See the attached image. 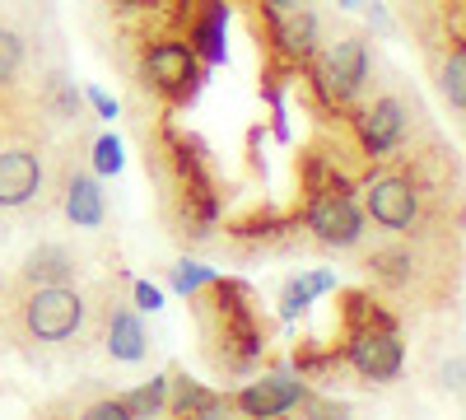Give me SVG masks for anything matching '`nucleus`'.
<instances>
[{
  "mask_svg": "<svg viewBox=\"0 0 466 420\" xmlns=\"http://www.w3.org/2000/svg\"><path fill=\"white\" fill-rule=\"evenodd\" d=\"M85 294L70 285H28V294L19 299V327L28 341H70L85 327Z\"/></svg>",
  "mask_w": 466,
  "mask_h": 420,
  "instance_id": "nucleus-1",
  "label": "nucleus"
},
{
  "mask_svg": "<svg viewBox=\"0 0 466 420\" xmlns=\"http://www.w3.org/2000/svg\"><path fill=\"white\" fill-rule=\"evenodd\" d=\"M145 75L154 94H164L168 103H187L201 85V56L187 43H177V37H164V43H154L145 52Z\"/></svg>",
  "mask_w": 466,
  "mask_h": 420,
  "instance_id": "nucleus-2",
  "label": "nucleus"
},
{
  "mask_svg": "<svg viewBox=\"0 0 466 420\" xmlns=\"http://www.w3.org/2000/svg\"><path fill=\"white\" fill-rule=\"evenodd\" d=\"M364 201H369L373 224H382L387 234H410V229L420 224V182L406 178V173L373 178Z\"/></svg>",
  "mask_w": 466,
  "mask_h": 420,
  "instance_id": "nucleus-3",
  "label": "nucleus"
},
{
  "mask_svg": "<svg viewBox=\"0 0 466 420\" xmlns=\"http://www.w3.org/2000/svg\"><path fill=\"white\" fill-rule=\"evenodd\" d=\"M345 360L360 378H373V384H387V378L401 374V341L392 327H355L350 332Z\"/></svg>",
  "mask_w": 466,
  "mask_h": 420,
  "instance_id": "nucleus-4",
  "label": "nucleus"
},
{
  "mask_svg": "<svg viewBox=\"0 0 466 420\" xmlns=\"http://www.w3.org/2000/svg\"><path fill=\"white\" fill-rule=\"evenodd\" d=\"M303 224L313 229V239L327 243V248H355V243L364 239V215H360V206L350 201V197H340V192H322V197L308 201Z\"/></svg>",
  "mask_w": 466,
  "mask_h": 420,
  "instance_id": "nucleus-5",
  "label": "nucleus"
},
{
  "mask_svg": "<svg viewBox=\"0 0 466 420\" xmlns=\"http://www.w3.org/2000/svg\"><path fill=\"white\" fill-rule=\"evenodd\" d=\"M364 80H369V47H364V37H340V43L318 61V89L331 103L355 98Z\"/></svg>",
  "mask_w": 466,
  "mask_h": 420,
  "instance_id": "nucleus-6",
  "label": "nucleus"
},
{
  "mask_svg": "<svg viewBox=\"0 0 466 420\" xmlns=\"http://www.w3.org/2000/svg\"><path fill=\"white\" fill-rule=\"evenodd\" d=\"M43 192V155L28 145L0 149V210H24Z\"/></svg>",
  "mask_w": 466,
  "mask_h": 420,
  "instance_id": "nucleus-7",
  "label": "nucleus"
},
{
  "mask_svg": "<svg viewBox=\"0 0 466 420\" xmlns=\"http://www.w3.org/2000/svg\"><path fill=\"white\" fill-rule=\"evenodd\" d=\"M406 122H410V108H406V98H397V94H382L373 108H364L360 118H355L364 155L378 159V155H387V149H397V145L406 140Z\"/></svg>",
  "mask_w": 466,
  "mask_h": 420,
  "instance_id": "nucleus-8",
  "label": "nucleus"
},
{
  "mask_svg": "<svg viewBox=\"0 0 466 420\" xmlns=\"http://www.w3.org/2000/svg\"><path fill=\"white\" fill-rule=\"evenodd\" d=\"M299 402H308V393H303L299 378H289V374L257 378V384H248L238 397H228V406H238L243 415H285Z\"/></svg>",
  "mask_w": 466,
  "mask_h": 420,
  "instance_id": "nucleus-9",
  "label": "nucleus"
},
{
  "mask_svg": "<svg viewBox=\"0 0 466 420\" xmlns=\"http://www.w3.org/2000/svg\"><path fill=\"white\" fill-rule=\"evenodd\" d=\"M270 47H276L280 56H289V61H308L318 52V19L303 5L285 10V15H270Z\"/></svg>",
  "mask_w": 466,
  "mask_h": 420,
  "instance_id": "nucleus-10",
  "label": "nucleus"
},
{
  "mask_svg": "<svg viewBox=\"0 0 466 420\" xmlns=\"http://www.w3.org/2000/svg\"><path fill=\"white\" fill-rule=\"evenodd\" d=\"M75 276H80V261H75L70 248L61 243H43V248H33L19 266V281L24 285H70Z\"/></svg>",
  "mask_w": 466,
  "mask_h": 420,
  "instance_id": "nucleus-11",
  "label": "nucleus"
},
{
  "mask_svg": "<svg viewBox=\"0 0 466 420\" xmlns=\"http://www.w3.org/2000/svg\"><path fill=\"white\" fill-rule=\"evenodd\" d=\"M224 19H228L224 0H201V15L187 24V47L197 52L206 66L224 61Z\"/></svg>",
  "mask_w": 466,
  "mask_h": 420,
  "instance_id": "nucleus-12",
  "label": "nucleus"
},
{
  "mask_svg": "<svg viewBox=\"0 0 466 420\" xmlns=\"http://www.w3.org/2000/svg\"><path fill=\"white\" fill-rule=\"evenodd\" d=\"M103 346H107L112 360H122V364L145 360V327H140V318L127 313V309H112L107 313V332H103Z\"/></svg>",
  "mask_w": 466,
  "mask_h": 420,
  "instance_id": "nucleus-13",
  "label": "nucleus"
},
{
  "mask_svg": "<svg viewBox=\"0 0 466 420\" xmlns=\"http://www.w3.org/2000/svg\"><path fill=\"white\" fill-rule=\"evenodd\" d=\"M164 411H173V415H219V411H228V397L191 384L182 374H168V406Z\"/></svg>",
  "mask_w": 466,
  "mask_h": 420,
  "instance_id": "nucleus-14",
  "label": "nucleus"
},
{
  "mask_svg": "<svg viewBox=\"0 0 466 420\" xmlns=\"http://www.w3.org/2000/svg\"><path fill=\"white\" fill-rule=\"evenodd\" d=\"M66 215L80 224V229H98L103 224V192L89 173H75L66 182Z\"/></svg>",
  "mask_w": 466,
  "mask_h": 420,
  "instance_id": "nucleus-15",
  "label": "nucleus"
},
{
  "mask_svg": "<svg viewBox=\"0 0 466 420\" xmlns=\"http://www.w3.org/2000/svg\"><path fill=\"white\" fill-rule=\"evenodd\" d=\"M369 271H373L382 285L406 290V285L415 281V271H420V261H415V252H410V248H382V252H373V257H369Z\"/></svg>",
  "mask_w": 466,
  "mask_h": 420,
  "instance_id": "nucleus-16",
  "label": "nucleus"
},
{
  "mask_svg": "<svg viewBox=\"0 0 466 420\" xmlns=\"http://www.w3.org/2000/svg\"><path fill=\"white\" fill-rule=\"evenodd\" d=\"M439 89H443V98H448L452 112H466V52H461V43H452V52L443 56Z\"/></svg>",
  "mask_w": 466,
  "mask_h": 420,
  "instance_id": "nucleus-17",
  "label": "nucleus"
},
{
  "mask_svg": "<svg viewBox=\"0 0 466 420\" xmlns=\"http://www.w3.org/2000/svg\"><path fill=\"white\" fill-rule=\"evenodd\" d=\"M122 402H127V415H131V420H140V415H164V406H168V378H149V384L131 388Z\"/></svg>",
  "mask_w": 466,
  "mask_h": 420,
  "instance_id": "nucleus-18",
  "label": "nucleus"
},
{
  "mask_svg": "<svg viewBox=\"0 0 466 420\" xmlns=\"http://www.w3.org/2000/svg\"><path fill=\"white\" fill-rule=\"evenodd\" d=\"M24 70V37L15 28H0V85H10Z\"/></svg>",
  "mask_w": 466,
  "mask_h": 420,
  "instance_id": "nucleus-19",
  "label": "nucleus"
},
{
  "mask_svg": "<svg viewBox=\"0 0 466 420\" xmlns=\"http://www.w3.org/2000/svg\"><path fill=\"white\" fill-rule=\"evenodd\" d=\"M210 281H215V271H210V266H201V261H177L173 266V290L187 294V299L197 294V290H206Z\"/></svg>",
  "mask_w": 466,
  "mask_h": 420,
  "instance_id": "nucleus-20",
  "label": "nucleus"
},
{
  "mask_svg": "<svg viewBox=\"0 0 466 420\" xmlns=\"http://www.w3.org/2000/svg\"><path fill=\"white\" fill-rule=\"evenodd\" d=\"M94 169H98V173H122V140H116V136H98V145H94Z\"/></svg>",
  "mask_w": 466,
  "mask_h": 420,
  "instance_id": "nucleus-21",
  "label": "nucleus"
},
{
  "mask_svg": "<svg viewBox=\"0 0 466 420\" xmlns=\"http://www.w3.org/2000/svg\"><path fill=\"white\" fill-rule=\"evenodd\" d=\"M308 303H313V290H308V281H289V285H285V303H280V309H285V318L303 313Z\"/></svg>",
  "mask_w": 466,
  "mask_h": 420,
  "instance_id": "nucleus-22",
  "label": "nucleus"
},
{
  "mask_svg": "<svg viewBox=\"0 0 466 420\" xmlns=\"http://www.w3.org/2000/svg\"><path fill=\"white\" fill-rule=\"evenodd\" d=\"M85 420H131V415H127V402L122 397H103V402H94L85 411Z\"/></svg>",
  "mask_w": 466,
  "mask_h": 420,
  "instance_id": "nucleus-23",
  "label": "nucleus"
},
{
  "mask_svg": "<svg viewBox=\"0 0 466 420\" xmlns=\"http://www.w3.org/2000/svg\"><path fill=\"white\" fill-rule=\"evenodd\" d=\"M136 309H145V313L164 309V290H154L149 281H136Z\"/></svg>",
  "mask_w": 466,
  "mask_h": 420,
  "instance_id": "nucleus-24",
  "label": "nucleus"
},
{
  "mask_svg": "<svg viewBox=\"0 0 466 420\" xmlns=\"http://www.w3.org/2000/svg\"><path fill=\"white\" fill-rule=\"evenodd\" d=\"M89 103H94V108H98V118H107V122H112V118H116V103H112V98H107V94H103V89H89Z\"/></svg>",
  "mask_w": 466,
  "mask_h": 420,
  "instance_id": "nucleus-25",
  "label": "nucleus"
},
{
  "mask_svg": "<svg viewBox=\"0 0 466 420\" xmlns=\"http://www.w3.org/2000/svg\"><path fill=\"white\" fill-rule=\"evenodd\" d=\"M308 290H313V294H327V290H336V276H331V271H318V276H308Z\"/></svg>",
  "mask_w": 466,
  "mask_h": 420,
  "instance_id": "nucleus-26",
  "label": "nucleus"
},
{
  "mask_svg": "<svg viewBox=\"0 0 466 420\" xmlns=\"http://www.w3.org/2000/svg\"><path fill=\"white\" fill-rule=\"evenodd\" d=\"M308 0H266V15H285V10H299Z\"/></svg>",
  "mask_w": 466,
  "mask_h": 420,
  "instance_id": "nucleus-27",
  "label": "nucleus"
}]
</instances>
